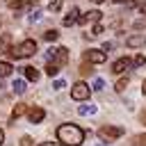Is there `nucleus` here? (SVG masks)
I'll use <instances>...</instances> for the list:
<instances>
[{"mask_svg":"<svg viewBox=\"0 0 146 146\" xmlns=\"http://www.w3.org/2000/svg\"><path fill=\"white\" fill-rule=\"evenodd\" d=\"M46 59L52 62V64L64 66V64L68 62V50H66V48H50V50L46 52Z\"/></svg>","mask_w":146,"mask_h":146,"instance_id":"obj_3","label":"nucleus"},{"mask_svg":"<svg viewBox=\"0 0 146 146\" xmlns=\"http://www.w3.org/2000/svg\"><path fill=\"white\" fill-rule=\"evenodd\" d=\"M9 52H11V57H16V59H23V57H32V55L36 52V43H34L32 39H25V41H21L16 48H11Z\"/></svg>","mask_w":146,"mask_h":146,"instance_id":"obj_2","label":"nucleus"},{"mask_svg":"<svg viewBox=\"0 0 146 146\" xmlns=\"http://www.w3.org/2000/svg\"><path fill=\"white\" fill-rule=\"evenodd\" d=\"M130 66H135V62H132L130 57H121V59H116V62L112 64V73H125Z\"/></svg>","mask_w":146,"mask_h":146,"instance_id":"obj_7","label":"nucleus"},{"mask_svg":"<svg viewBox=\"0 0 146 146\" xmlns=\"http://www.w3.org/2000/svg\"><path fill=\"white\" fill-rule=\"evenodd\" d=\"M57 139L64 146H80L84 141V130L78 128L75 123H64L57 128Z\"/></svg>","mask_w":146,"mask_h":146,"instance_id":"obj_1","label":"nucleus"},{"mask_svg":"<svg viewBox=\"0 0 146 146\" xmlns=\"http://www.w3.org/2000/svg\"><path fill=\"white\" fill-rule=\"evenodd\" d=\"M96 105H80L78 107V114H82V116H89V114H96Z\"/></svg>","mask_w":146,"mask_h":146,"instance_id":"obj_15","label":"nucleus"},{"mask_svg":"<svg viewBox=\"0 0 146 146\" xmlns=\"http://www.w3.org/2000/svg\"><path fill=\"white\" fill-rule=\"evenodd\" d=\"M11 87H14V91H16V94H23V91H25V80H16Z\"/></svg>","mask_w":146,"mask_h":146,"instance_id":"obj_20","label":"nucleus"},{"mask_svg":"<svg viewBox=\"0 0 146 146\" xmlns=\"http://www.w3.org/2000/svg\"><path fill=\"white\" fill-rule=\"evenodd\" d=\"M78 18H80V11H78V7H73V9L68 11V16H64V25L68 27V25L78 23Z\"/></svg>","mask_w":146,"mask_h":146,"instance_id":"obj_12","label":"nucleus"},{"mask_svg":"<svg viewBox=\"0 0 146 146\" xmlns=\"http://www.w3.org/2000/svg\"><path fill=\"white\" fill-rule=\"evenodd\" d=\"M43 116H46L43 107H30V110H27V119H30V123H39Z\"/></svg>","mask_w":146,"mask_h":146,"instance_id":"obj_9","label":"nucleus"},{"mask_svg":"<svg viewBox=\"0 0 146 146\" xmlns=\"http://www.w3.org/2000/svg\"><path fill=\"white\" fill-rule=\"evenodd\" d=\"M141 91H144V96H146V80H144V84H141Z\"/></svg>","mask_w":146,"mask_h":146,"instance_id":"obj_37","label":"nucleus"},{"mask_svg":"<svg viewBox=\"0 0 146 146\" xmlns=\"http://www.w3.org/2000/svg\"><path fill=\"white\" fill-rule=\"evenodd\" d=\"M41 18V9H32V14H30V21L34 23V21H39Z\"/></svg>","mask_w":146,"mask_h":146,"instance_id":"obj_23","label":"nucleus"},{"mask_svg":"<svg viewBox=\"0 0 146 146\" xmlns=\"http://www.w3.org/2000/svg\"><path fill=\"white\" fill-rule=\"evenodd\" d=\"M57 36H59L57 30H48V32H43V39H46V41H55Z\"/></svg>","mask_w":146,"mask_h":146,"instance_id":"obj_19","label":"nucleus"},{"mask_svg":"<svg viewBox=\"0 0 146 146\" xmlns=\"http://www.w3.org/2000/svg\"><path fill=\"white\" fill-rule=\"evenodd\" d=\"M125 87H128V78H121V80L116 82V91H123Z\"/></svg>","mask_w":146,"mask_h":146,"instance_id":"obj_22","label":"nucleus"},{"mask_svg":"<svg viewBox=\"0 0 146 146\" xmlns=\"http://www.w3.org/2000/svg\"><path fill=\"white\" fill-rule=\"evenodd\" d=\"M132 146H146V135H135Z\"/></svg>","mask_w":146,"mask_h":146,"instance_id":"obj_21","label":"nucleus"},{"mask_svg":"<svg viewBox=\"0 0 146 146\" xmlns=\"http://www.w3.org/2000/svg\"><path fill=\"white\" fill-rule=\"evenodd\" d=\"M21 73H23V78H27L30 82H36V80H39V71H36L34 66H23Z\"/></svg>","mask_w":146,"mask_h":146,"instance_id":"obj_10","label":"nucleus"},{"mask_svg":"<svg viewBox=\"0 0 146 146\" xmlns=\"http://www.w3.org/2000/svg\"><path fill=\"white\" fill-rule=\"evenodd\" d=\"M139 121H141V123H144V125H146V107H144V110H141V114H139Z\"/></svg>","mask_w":146,"mask_h":146,"instance_id":"obj_32","label":"nucleus"},{"mask_svg":"<svg viewBox=\"0 0 146 146\" xmlns=\"http://www.w3.org/2000/svg\"><path fill=\"white\" fill-rule=\"evenodd\" d=\"M103 87H105V82H103L100 78H96V80H94V89H96V91H100Z\"/></svg>","mask_w":146,"mask_h":146,"instance_id":"obj_25","label":"nucleus"},{"mask_svg":"<svg viewBox=\"0 0 146 146\" xmlns=\"http://www.w3.org/2000/svg\"><path fill=\"white\" fill-rule=\"evenodd\" d=\"M125 43H128V48H144L146 46V36L144 34H135V36H128Z\"/></svg>","mask_w":146,"mask_h":146,"instance_id":"obj_8","label":"nucleus"},{"mask_svg":"<svg viewBox=\"0 0 146 146\" xmlns=\"http://www.w3.org/2000/svg\"><path fill=\"white\" fill-rule=\"evenodd\" d=\"M135 27H137V30H141V27H146V18H144V21H137V23H135Z\"/></svg>","mask_w":146,"mask_h":146,"instance_id":"obj_31","label":"nucleus"},{"mask_svg":"<svg viewBox=\"0 0 146 146\" xmlns=\"http://www.w3.org/2000/svg\"><path fill=\"white\" fill-rule=\"evenodd\" d=\"M100 16H103V14H100L98 9H91V11H87L84 16H80V18H78V23L82 25V23H87V21H100Z\"/></svg>","mask_w":146,"mask_h":146,"instance_id":"obj_11","label":"nucleus"},{"mask_svg":"<svg viewBox=\"0 0 146 146\" xmlns=\"http://www.w3.org/2000/svg\"><path fill=\"white\" fill-rule=\"evenodd\" d=\"M30 7V0H9V9H25Z\"/></svg>","mask_w":146,"mask_h":146,"instance_id":"obj_16","label":"nucleus"},{"mask_svg":"<svg viewBox=\"0 0 146 146\" xmlns=\"http://www.w3.org/2000/svg\"><path fill=\"white\" fill-rule=\"evenodd\" d=\"M132 62H135V66H144V64H146V57H144V55H137Z\"/></svg>","mask_w":146,"mask_h":146,"instance_id":"obj_24","label":"nucleus"},{"mask_svg":"<svg viewBox=\"0 0 146 146\" xmlns=\"http://www.w3.org/2000/svg\"><path fill=\"white\" fill-rule=\"evenodd\" d=\"M9 48H11V36L9 34H2L0 36V55H5Z\"/></svg>","mask_w":146,"mask_h":146,"instance_id":"obj_13","label":"nucleus"},{"mask_svg":"<svg viewBox=\"0 0 146 146\" xmlns=\"http://www.w3.org/2000/svg\"><path fill=\"white\" fill-rule=\"evenodd\" d=\"M64 87H66L64 80H55V82H52V89H64Z\"/></svg>","mask_w":146,"mask_h":146,"instance_id":"obj_29","label":"nucleus"},{"mask_svg":"<svg viewBox=\"0 0 146 146\" xmlns=\"http://www.w3.org/2000/svg\"><path fill=\"white\" fill-rule=\"evenodd\" d=\"M139 11H141V14H146V2H141V5H139Z\"/></svg>","mask_w":146,"mask_h":146,"instance_id":"obj_35","label":"nucleus"},{"mask_svg":"<svg viewBox=\"0 0 146 146\" xmlns=\"http://www.w3.org/2000/svg\"><path fill=\"white\" fill-rule=\"evenodd\" d=\"M59 68H62L59 64H52V62H48V66H46V73H48V75H57V73H59Z\"/></svg>","mask_w":146,"mask_h":146,"instance_id":"obj_18","label":"nucleus"},{"mask_svg":"<svg viewBox=\"0 0 146 146\" xmlns=\"http://www.w3.org/2000/svg\"><path fill=\"white\" fill-rule=\"evenodd\" d=\"M91 2H96V5H100V2H105V0H91Z\"/></svg>","mask_w":146,"mask_h":146,"instance_id":"obj_38","label":"nucleus"},{"mask_svg":"<svg viewBox=\"0 0 146 146\" xmlns=\"http://www.w3.org/2000/svg\"><path fill=\"white\" fill-rule=\"evenodd\" d=\"M25 112H27V105H23V103H18V105L14 107V112H11V121H16L18 116H23Z\"/></svg>","mask_w":146,"mask_h":146,"instance_id":"obj_14","label":"nucleus"},{"mask_svg":"<svg viewBox=\"0 0 146 146\" xmlns=\"http://www.w3.org/2000/svg\"><path fill=\"white\" fill-rule=\"evenodd\" d=\"M121 135H123V128H119V125H103V128H98V137L107 139V141H114Z\"/></svg>","mask_w":146,"mask_h":146,"instance_id":"obj_4","label":"nucleus"},{"mask_svg":"<svg viewBox=\"0 0 146 146\" xmlns=\"http://www.w3.org/2000/svg\"><path fill=\"white\" fill-rule=\"evenodd\" d=\"M89 94H91V89H89L87 82H75V84L71 87V98H73V100H87Z\"/></svg>","mask_w":146,"mask_h":146,"instance_id":"obj_5","label":"nucleus"},{"mask_svg":"<svg viewBox=\"0 0 146 146\" xmlns=\"http://www.w3.org/2000/svg\"><path fill=\"white\" fill-rule=\"evenodd\" d=\"M2 141H5V132L0 130V146H2Z\"/></svg>","mask_w":146,"mask_h":146,"instance_id":"obj_36","label":"nucleus"},{"mask_svg":"<svg viewBox=\"0 0 146 146\" xmlns=\"http://www.w3.org/2000/svg\"><path fill=\"white\" fill-rule=\"evenodd\" d=\"M62 2H64V0H55V2H50V7H48V9H50V11H57V9L62 7Z\"/></svg>","mask_w":146,"mask_h":146,"instance_id":"obj_26","label":"nucleus"},{"mask_svg":"<svg viewBox=\"0 0 146 146\" xmlns=\"http://www.w3.org/2000/svg\"><path fill=\"white\" fill-rule=\"evenodd\" d=\"M114 2H116V5H132L135 0H114Z\"/></svg>","mask_w":146,"mask_h":146,"instance_id":"obj_33","label":"nucleus"},{"mask_svg":"<svg viewBox=\"0 0 146 146\" xmlns=\"http://www.w3.org/2000/svg\"><path fill=\"white\" fill-rule=\"evenodd\" d=\"M105 59H107V52L105 50H94L91 48V50L84 52V62H89V64H103Z\"/></svg>","mask_w":146,"mask_h":146,"instance_id":"obj_6","label":"nucleus"},{"mask_svg":"<svg viewBox=\"0 0 146 146\" xmlns=\"http://www.w3.org/2000/svg\"><path fill=\"white\" fill-rule=\"evenodd\" d=\"M80 71H82V73H84V75H87V73H91V71H94V68H91V66H89V62H87V64H82V68H80Z\"/></svg>","mask_w":146,"mask_h":146,"instance_id":"obj_30","label":"nucleus"},{"mask_svg":"<svg viewBox=\"0 0 146 146\" xmlns=\"http://www.w3.org/2000/svg\"><path fill=\"white\" fill-rule=\"evenodd\" d=\"M11 71H14V66H11L9 62H0V78H7V75H11Z\"/></svg>","mask_w":146,"mask_h":146,"instance_id":"obj_17","label":"nucleus"},{"mask_svg":"<svg viewBox=\"0 0 146 146\" xmlns=\"http://www.w3.org/2000/svg\"><path fill=\"white\" fill-rule=\"evenodd\" d=\"M39 146H62V144H55V141H43V144H39Z\"/></svg>","mask_w":146,"mask_h":146,"instance_id":"obj_34","label":"nucleus"},{"mask_svg":"<svg viewBox=\"0 0 146 146\" xmlns=\"http://www.w3.org/2000/svg\"><path fill=\"white\" fill-rule=\"evenodd\" d=\"M18 146H32V137H21Z\"/></svg>","mask_w":146,"mask_h":146,"instance_id":"obj_27","label":"nucleus"},{"mask_svg":"<svg viewBox=\"0 0 146 146\" xmlns=\"http://www.w3.org/2000/svg\"><path fill=\"white\" fill-rule=\"evenodd\" d=\"M100 32H103V25H94L91 27V36H98Z\"/></svg>","mask_w":146,"mask_h":146,"instance_id":"obj_28","label":"nucleus"}]
</instances>
